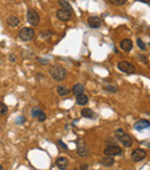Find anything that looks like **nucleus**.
Instances as JSON below:
<instances>
[{
	"instance_id": "1",
	"label": "nucleus",
	"mask_w": 150,
	"mask_h": 170,
	"mask_svg": "<svg viewBox=\"0 0 150 170\" xmlns=\"http://www.w3.org/2000/svg\"><path fill=\"white\" fill-rule=\"evenodd\" d=\"M50 73H51L52 78L57 80V81H62V80H65L67 75V72H66V68L65 67H62L61 65H53L51 67V70H50Z\"/></svg>"
},
{
	"instance_id": "2",
	"label": "nucleus",
	"mask_w": 150,
	"mask_h": 170,
	"mask_svg": "<svg viewBox=\"0 0 150 170\" xmlns=\"http://www.w3.org/2000/svg\"><path fill=\"white\" fill-rule=\"evenodd\" d=\"M116 135H117L118 140L124 145V147H132L133 139L129 137V134L125 133L122 129H118L117 131H116Z\"/></svg>"
},
{
	"instance_id": "3",
	"label": "nucleus",
	"mask_w": 150,
	"mask_h": 170,
	"mask_svg": "<svg viewBox=\"0 0 150 170\" xmlns=\"http://www.w3.org/2000/svg\"><path fill=\"white\" fill-rule=\"evenodd\" d=\"M18 37L20 40L23 42H29L31 41L34 37H35V30L33 28H28V27H24L22 29L18 31Z\"/></svg>"
},
{
	"instance_id": "4",
	"label": "nucleus",
	"mask_w": 150,
	"mask_h": 170,
	"mask_svg": "<svg viewBox=\"0 0 150 170\" xmlns=\"http://www.w3.org/2000/svg\"><path fill=\"white\" fill-rule=\"evenodd\" d=\"M27 20H28V22H29L31 26H38L40 21L39 14L37 13V11H35L33 8H31V9H28V12H27Z\"/></svg>"
},
{
	"instance_id": "5",
	"label": "nucleus",
	"mask_w": 150,
	"mask_h": 170,
	"mask_svg": "<svg viewBox=\"0 0 150 170\" xmlns=\"http://www.w3.org/2000/svg\"><path fill=\"white\" fill-rule=\"evenodd\" d=\"M104 154L107 156H116L122 154V149L117 145H109L104 148Z\"/></svg>"
},
{
	"instance_id": "6",
	"label": "nucleus",
	"mask_w": 150,
	"mask_h": 170,
	"mask_svg": "<svg viewBox=\"0 0 150 170\" xmlns=\"http://www.w3.org/2000/svg\"><path fill=\"white\" fill-rule=\"evenodd\" d=\"M76 153L80 156H82V157H85V156L89 155V153H90V149H89L88 146H87V144H85L83 140H77Z\"/></svg>"
},
{
	"instance_id": "7",
	"label": "nucleus",
	"mask_w": 150,
	"mask_h": 170,
	"mask_svg": "<svg viewBox=\"0 0 150 170\" xmlns=\"http://www.w3.org/2000/svg\"><path fill=\"white\" fill-rule=\"evenodd\" d=\"M117 67L121 72H124V73L126 74L135 73V66H134L133 64L128 63V61H120V63H118Z\"/></svg>"
},
{
	"instance_id": "8",
	"label": "nucleus",
	"mask_w": 150,
	"mask_h": 170,
	"mask_svg": "<svg viewBox=\"0 0 150 170\" xmlns=\"http://www.w3.org/2000/svg\"><path fill=\"white\" fill-rule=\"evenodd\" d=\"M132 160L133 161H135V162H140V161H142V160L146 159L147 156V153L144 149H142V148H136V149H134L132 153Z\"/></svg>"
},
{
	"instance_id": "9",
	"label": "nucleus",
	"mask_w": 150,
	"mask_h": 170,
	"mask_svg": "<svg viewBox=\"0 0 150 170\" xmlns=\"http://www.w3.org/2000/svg\"><path fill=\"white\" fill-rule=\"evenodd\" d=\"M72 14L73 13H70L68 11H65V9H58L57 11V18L60 20V21H64V22H66V21H70V19H72Z\"/></svg>"
},
{
	"instance_id": "10",
	"label": "nucleus",
	"mask_w": 150,
	"mask_h": 170,
	"mask_svg": "<svg viewBox=\"0 0 150 170\" xmlns=\"http://www.w3.org/2000/svg\"><path fill=\"white\" fill-rule=\"evenodd\" d=\"M148 127H150V122H148L146 119H140L134 124V129L136 131H142V130L148 129Z\"/></svg>"
},
{
	"instance_id": "11",
	"label": "nucleus",
	"mask_w": 150,
	"mask_h": 170,
	"mask_svg": "<svg viewBox=\"0 0 150 170\" xmlns=\"http://www.w3.org/2000/svg\"><path fill=\"white\" fill-rule=\"evenodd\" d=\"M120 48L122 51L125 52H129L133 49V42L129 40V38H125L122 40L120 43Z\"/></svg>"
},
{
	"instance_id": "12",
	"label": "nucleus",
	"mask_w": 150,
	"mask_h": 170,
	"mask_svg": "<svg viewBox=\"0 0 150 170\" xmlns=\"http://www.w3.org/2000/svg\"><path fill=\"white\" fill-rule=\"evenodd\" d=\"M55 164H57V167H58L60 170H65L67 167H68V160H67V157H65V156H60V157L57 159Z\"/></svg>"
},
{
	"instance_id": "13",
	"label": "nucleus",
	"mask_w": 150,
	"mask_h": 170,
	"mask_svg": "<svg viewBox=\"0 0 150 170\" xmlns=\"http://www.w3.org/2000/svg\"><path fill=\"white\" fill-rule=\"evenodd\" d=\"M88 23H89V27H91V28H99L101 24H102V20L98 18V16H90L88 19Z\"/></svg>"
},
{
	"instance_id": "14",
	"label": "nucleus",
	"mask_w": 150,
	"mask_h": 170,
	"mask_svg": "<svg viewBox=\"0 0 150 170\" xmlns=\"http://www.w3.org/2000/svg\"><path fill=\"white\" fill-rule=\"evenodd\" d=\"M99 163H101L102 166L106 167V168H110V167H112L114 164V160H113V157H112V156L105 155L104 157H102V159H101Z\"/></svg>"
},
{
	"instance_id": "15",
	"label": "nucleus",
	"mask_w": 150,
	"mask_h": 170,
	"mask_svg": "<svg viewBox=\"0 0 150 170\" xmlns=\"http://www.w3.org/2000/svg\"><path fill=\"white\" fill-rule=\"evenodd\" d=\"M81 115H82V117L88 118V119L96 118V114L91 110V109H89V108H84V109H82V110H81Z\"/></svg>"
},
{
	"instance_id": "16",
	"label": "nucleus",
	"mask_w": 150,
	"mask_h": 170,
	"mask_svg": "<svg viewBox=\"0 0 150 170\" xmlns=\"http://www.w3.org/2000/svg\"><path fill=\"white\" fill-rule=\"evenodd\" d=\"M72 93L75 94L76 96L81 95V94H83L84 93V86L82 83H76V85L73 86V89H72Z\"/></svg>"
},
{
	"instance_id": "17",
	"label": "nucleus",
	"mask_w": 150,
	"mask_h": 170,
	"mask_svg": "<svg viewBox=\"0 0 150 170\" xmlns=\"http://www.w3.org/2000/svg\"><path fill=\"white\" fill-rule=\"evenodd\" d=\"M89 102V98L87 95H84V94H81L79 96H76V103L79 105H85V104Z\"/></svg>"
},
{
	"instance_id": "18",
	"label": "nucleus",
	"mask_w": 150,
	"mask_h": 170,
	"mask_svg": "<svg viewBox=\"0 0 150 170\" xmlns=\"http://www.w3.org/2000/svg\"><path fill=\"white\" fill-rule=\"evenodd\" d=\"M7 24L9 27H16L20 24V20L16 16H11V18L7 19Z\"/></svg>"
},
{
	"instance_id": "19",
	"label": "nucleus",
	"mask_w": 150,
	"mask_h": 170,
	"mask_svg": "<svg viewBox=\"0 0 150 170\" xmlns=\"http://www.w3.org/2000/svg\"><path fill=\"white\" fill-rule=\"evenodd\" d=\"M57 92H58V94L60 96H65V95L70 94V90L67 87H65V86H59V87H57Z\"/></svg>"
},
{
	"instance_id": "20",
	"label": "nucleus",
	"mask_w": 150,
	"mask_h": 170,
	"mask_svg": "<svg viewBox=\"0 0 150 170\" xmlns=\"http://www.w3.org/2000/svg\"><path fill=\"white\" fill-rule=\"evenodd\" d=\"M59 5L61 6V9H65V11H68L70 13H73V7L70 5L68 1H59Z\"/></svg>"
},
{
	"instance_id": "21",
	"label": "nucleus",
	"mask_w": 150,
	"mask_h": 170,
	"mask_svg": "<svg viewBox=\"0 0 150 170\" xmlns=\"http://www.w3.org/2000/svg\"><path fill=\"white\" fill-rule=\"evenodd\" d=\"M7 112H8L7 105H6L5 103H1V102H0V116L7 115Z\"/></svg>"
},
{
	"instance_id": "22",
	"label": "nucleus",
	"mask_w": 150,
	"mask_h": 170,
	"mask_svg": "<svg viewBox=\"0 0 150 170\" xmlns=\"http://www.w3.org/2000/svg\"><path fill=\"white\" fill-rule=\"evenodd\" d=\"M40 109L38 107H34L33 108V110H31V116L33 117H38V115L40 114Z\"/></svg>"
},
{
	"instance_id": "23",
	"label": "nucleus",
	"mask_w": 150,
	"mask_h": 170,
	"mask_svg": "<svg viewBox=\"0 0 150 170\" xmlns=\"http://www.w3.org/2000/svg\"><path fill=\"white\" fill-rule=\"evenodd\" d=\"M104 89H105L106 92H110V93H117L118 92V88L116 87V86H105Z\"/></svg>"
},
{
	"instance_id": "24",
	"label": "nucleus",
	"mask_w": 150,
	"mask_h": 170,
	"mask_svg": "<svg viewBox=\"0 0 150 170\" xmlns=\"http://www.w3.org/2000/svg\"><path fill=\"white\" fill-rule=\"evenodd\" d=\"M127 3L126 0H111V4L116 5V6H121V5H125Z\"/></svg>"
},
{
	"instance_id": "25",
	"label": "nucleus",
	"mask_w": 150,
	"mask_h": 170,
	"mask_svg": "<svg viewBox=\"0 0 150 170\" xmlns=\"http://www.w3.org/2000/svg\"><path fill=\"white\" fill-rule=\"evenodd\" d=\"M137 46H139L140 49H141V50H143V51H144V50H146V44H144V42L142 41V40H141V38H137Z\"/></svg>"
},
{
	"instance_id": "26",
	"label": "nucleus",
	"mask_w": 150,
	"mask_h": 170,
	"mask_svg": "<svg viewBox=\"0 0 150 170\" xmlns=\"http://www.w3.org/2000/svg\"><path fill=\"white\" fill-rule=\"evenodd\" d=\"M137 59H140V61L143 64L148 63V58H147V56L144 55H137Z\"/></svg>"
},
{
	"instance_id": "27",
	"label": "nucleus",
	"mask_w": 150,
	"mask_h": 170,
	"mask_svg": "<svg viewBox=\"0 0 150 170\" xmlns=\"http://www.w3.org/2000/svg\"><path fill=\"white\" fill-rule=\"evenodd\" d=\"M37 118H38V120H39V122H44L45 119H46V115H45L43 111H40V114L38 115V117H37Z\"/></svg>"
},
{
	"instance_id": "28",
	"label": "nucleus",
	"mask_w": 150,
	"mask_h": 170,
	"mask_svg": "<svg viewBox=\"0 0 150 170\" xmlns=\"http://www.w3.org/2000/svg\"><path fill=\"white\" fill-rule=\"evenodd\" d=\"M40 35H42V37H44V38H48V37H50L52 35V31H50V30H48V31H42Z\"/></svg>"
},
{
	"instance_id": "29",
	"label": "nucleus",
	"mask_w": 150,
	"mask_h": 170,
	"mask_svg": "<svg viewBox=\"0 0 150 170\" xmlns=\"http://www.w3.org/2000/svg\"><path fill=\"white\" fill-rule=\"evenodd\" d=\"M38 63L42 64V65H48L49 60L48 59H43V58H39V59H38Z\"/></svg>"
},
{
	"instance_id": "30",
	"label": "nucleus",
	"mask_w": 150,
	"mask_h": 170,
	"mask_svg": "<svg viewBox=\"0 0 150 170\" xmlns=\"http://www.w3.org/2000/svg\"><path fill=\"white\" fill-rule=\"evenodd\" d=\"M58 144L60 145V146H61L62 148H65V149H67V148H68V147H67V145H66V144H64V142H62L61 140H59V141H58Z\"/></svg>"
},
{
	"instance_id": "31",
	"label": "nucleus",
	"mask_w": 150,
	"mask_h": 170,
	"mask_svg": "<svg viewBox=\"0 0 150 170\" xmlns=\"http://www.w3.org/2000/svg\"><path fill=\"white\" fill-rule=\"evenodd\" d=\"M88 169V166L87 164H82V166L80 167V170H87Z\"/></svg>"
},
{
	"instance_id": "32",
	"label": "nucleus",
	"mask_w": 150,
	"mask_h": 170,
	"mask_svg": "<svg viewBox=\"0 0 150 170\" xmlns=\"http://www.w3.org/2000/svg\"><path fill=\"white\" fill-rule=\"evenodd\" d=\"M141 3H143V4H147V5H149L150 6V0H140Z\"/></svg>"
},
{
	"instance_id": "33",
	"label": "nucleus",
	"mask_w": 150,
	"mask_h": 170,
	"mask_svg": "<svg viewBox=\"0 0 150 170\" xmlns=\"http://www.w3.org/2000/svg\"><path fill=\"white\" fill-rule=\"evenodd\" d=\"M16 122H18V124H21V123L24 122V118H23V117H21V118H18V120H16Z\"/></svg>"
},
{
	"instance_id": "34",
	"label": "nucleus",
	"mask_w": 150,
	"mask_h": 170,
	"mask_svg": "<svg viewBox=\"0 0 150 170\" xmlns=\"http://www.w3.org/2000/svg\"><path fill=\"white\" fill-rule=\"evenodd\" d=\"M9 58H11V61H12V63H14V61H15V57H14V56L11 55V56H9Z\"/></svg>"
},
{
	"instance_id": "35",
	"label": "nucleus",
	"mask_w": 150,
	"mask_h": 170,
	"mask_svg": "<svg viewBox=\"0 0 150 170\" xmlns=\"http://www.w3.org/2000/svg\"><path fill=\"white\" fill-rule=\"evenodd\" d=\"M143 144L146 145L147 147H149V148H150V140H149V141H146V142H143Z\"/></svg>"
},
{
	"instance_id": "36",
	"label": "nucleus",
	"mask_w": 150,
	"mask_h": 170,
	"mask_svg": "<svg viewBox=\"0 0 150 170\" xmlns=\"http://www.w3.org/2000/svg\"><path fill=\"white\" fill-rule=\"evenodd\" d=\"M0 170H4V169H3V167H1V166H0Z\"/></svg>"
},
{
	"instance_id": "37",
	"label": "nucleus",
	"mask_w": 150,
	"mask_h": 170,
	"mask_svg": "<svg viewBox=\"0 0 150 170\" xmlns=\"http://www.w3.org/2000/svg\"><path fill=\"white\" fill-rule=\"evenodd\" d=\"M0 65H1V58H0Z\"/></svg>"
},
{
	"instance_id": "38",
	"label": "nucleus",
	"mask_w": 150,
	"mask_h": 170,
	"mask_svg": "<svg viewBox=\"0 0 150 170\" xmlns=\"http://www.w3.org/2000/svg\"><path fill=\"white\" fill-rule=\"evenodd\" d=\"M149 46H150V43H149Z\"/></svg>"
}]
</instances>
